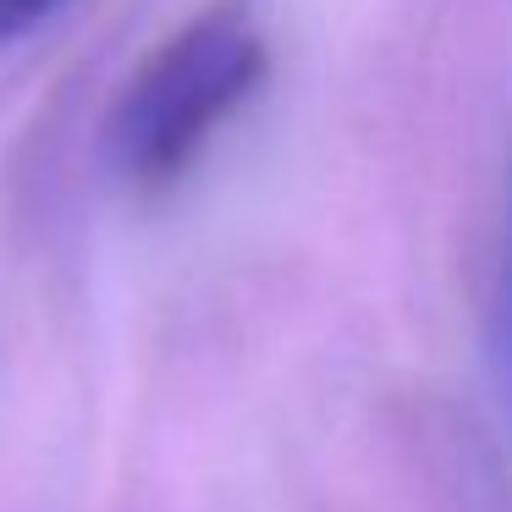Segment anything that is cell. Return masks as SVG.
I'll return each mask as SVG.
<instances>
[{
	"label": "cell",
	"instance_id": "6da1fadb",
	"mask_svg": "<svg viewBox=\"0 0 512 512\" xmlns=\"http://www.w3.org/2000/svg\"><path fill=\"white\" fill-rule=\"evenodd\" d=\"M270 45L248 0H210L166 34L122 83L105 122V155L133 188H166L210 149V138L254 100Z\"/></svg>",
	"mask_w": 512,
	"mask_h": 512
},
{
	"label": "cell",
	"instance_id": "3957f363",
	"mask_svg": "<svg viewBox=\"0 0 512 512\" xmlns=\"http://www.w3.org/2000/svg\"><path fill=\"white\" fill-rule=\"evenodd\" d=\"M67 0H0V45H12V39L34 34L50 12H61Z\"/></svg>",
	"mask_w": 512,
	"mask_h": 512
},
{
	"label": "cell",
	"instance_id": "7a4b0ae2",
	"mask_svg": "<svg viewBox=\"0 0 512 512\" xmlns=\"http://www.w3.org/2000/svg\"><path fill=\"white\" fill-rule=\"evenodd\" d=\"M490 364H496L501 391L512 397V210H507V243L496 265V292H490Z\"/></svg>",
	"mask_w": 512,
	"mask_h": 512
}]
</instances>
